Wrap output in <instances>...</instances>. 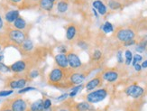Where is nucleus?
I'll use <instances>...</instances> for the list:
<instances>
[{
  "mask_svg": "<svg viewBox=\"0 0 147 111\" xmlns=\"http://www.w3.org/2000/svg\"><path fill=\"white\" fill-rule=\"evenodd\" d=\"M141 67H142V69H146V68H147V60H145V61H144V62H142Z\"/></svg>",
  "mask_w": 147,
  "mask_h": 111,
  "instance_id": "nucleus-44",
  "label": "nucleus"
},
{
  "mask_svg": "<svg viewBox=\"0 0 147 111\" xmlns=\"http://www.w3.org/2000/svg\"><path fill=\"white\" fill-rule=\"evenodd\" d=\"M92 10H93V13H94V15H95V16H96V17H97V18H98V12H97V10H96L95 8H93Z\"/></svg>",
  "mask_w": 147,
  "mask_h": 111,
  "instance_id": "nucleus-47",
  "label": "nucleus"
},
{
  "mask_svg": "<svg viewBox=\"0 0 147 111\" xmlns=\"http://www.w3.org/2000/svg\"><path fill=\"white\" fill-rule=\"evenodd\" d=\"M0 111H13L11 109V107H10V104H4L3 107L0 109Z\"/></svg>",
  "mask_w": 147,
  "mask_h": 111,
  "instance_id": "nucleus-36",
  "label": "nucleus"
},
{
  "mask_svg": "<svg viewBox=\"0 0 147 111\" xmlns=\"http://www.w3.org/2000/svg\"><path fill=\"white\" fill-rule=\"evenodd\" d=\"M92 107L91 105L87 101L84 102H79L74 105V110L75 111H88L91 110Z\"/></svg>",
  "mask_w": 147,
  "mask_h": 111,
  "instance_id": "nucleus-18",
  "label": "nucleus"
},
{
  "mask_svg": "<svg viewBox=\"0 0 147 111\" xmlns=\"http://www.w3.org/2000/svg\"><path fill=\"white\" fill-rule=\"evenodd\" d=\"M134 67H135V70L136 71H140L142 70V67H141V65H140L139 63H136V65H134Z\"/></svg>",
  "mask_w": 147,
  "mask_h": 111,
  "instance_id": "nucleus-43",
  "label": "nucleus"
},
{
  "mask_svg": "<svg viewBox=\"0 0 147 111\" xmlns=\"http://www.w3.org/2000/svg\"><path fill=\"white\" fill-rule=\"evenodd\" d=\"M79 45H80V48L84 49V50L88 49V45H87V43H84V42H80V43H79Z\"/></svg>",
  "mask_w": 147,
  "mask_h": 111,
  "instance_id": "nucleus-40",
  "label": "nucleus"
},
{
  "mask_svg": "<svg viewBox=\"0 0 147 111\" xmlns=\"http://www.w3.org/2000/svg\"><path fill=\"white\" fill-rule=\"evenodd\" d=\"M0 51H1V45H0Z\"/></svg>",
  "mask_w": 147,
  "mask_h": 111,
  "instance_id": "nucleus-50",
  "label": "nucleus"
},
{
  "mask_svg": "<svg viewBox=\"0 0 147 111\" xmlns=\"http://www.w3.org/2000/svg\"><path fill=\"white\" fill-rule=\"evenodd\" d=\"M55 62L57 64L58 68L63 69V70H67L69 67V63H68V59H67V54H63V53H58L55 55L54 57Z\"/></svg>",
  "mask_w": 147,
  "mask_h": 111,
  "instance_id": "nucleus-12",
  "label": "nucleus"
},
{
  "mask_svg": "<svg viewBox=\"0 0 147 111\" xmlns=\"http://www.w3.org/2000/svg\"><path fill=\"white\" fill-rule=\"evenodd\" d=\"M10 107L13 111H27L28 104L22 97H16L10 101Z\"/></svg>",
  "mask_w": 147,
  "mask_h": 111,
  "instance_id": "nucleus-6",
  "label": "nucleus"
},
{
  "mask_svg": "<svg viewBox=\"0 0 147 111\" xmlns=\"http://www.w3.org/2000/svg\"><path fill=\"white\" fill-rule=\"evenodd\" d=\"M125 94L133 99H139L144 93V89L137 84H132L125 89Z\"/></svg>",
  "mask_w": 147,
  "mask_h": 111,
  "instance_id": "nucleus-5",
  "label": "nucleus"
},
{
  "mask_svg": "<svg viewBox=\"0 0 147 111\" xmlns=\"http://www.w3.org/2000/svg\"><path fill=\"white\" fill-rule=\"evenodd\" d=\"M102 30H103L106 34H109V32L114 31V26L110 22H106L103 26H102Z\"/></svg>",
  "mask_w": 147,
  "mask_h": 111,
  "instance_id": "nucleus-25",
  "label": "nucleus"
},
{
  "mask_svg": "<svg viewBox=\"0 0 147 111\" xmlns=\"http://www.w3.org/2000/svg\"><path fill=\"white\" fill-rule=\"evenodd\" d=\"M102 77L101 76H97L93 78L92 80L89 81L86 85H85V89L88 91H92L93 89H95L96 88H98V86H100L102 83Z\"/></svg>",
  "mask_w": 147,
  "mask_h": 111,
  "instance_id": "nucleus-13",
  "label": "nucleus"
},
{
  "mask_svg": "<svg viewBox=\"0 0 147 111\" xmlns=\"http://www.w3.org/2000/svg\"><path fill=\"white\" fill-rule=\"evenodd\" d=\"M101 57H102V53H101V51H99V50H96L93 53V54H92V59H93V61H95V62L99 61L101 59Z\"/></svg>",
  "mask_w": 147,
  "mask_h": 111,
  "instance_id": "nucleus-27",
  "label": "nucleus"
},
{
  "mask_svg": "<svg viewBox=\"0 0 147 111\" xmlns=\"http://www.w3.org/2000/svg\"><path fill=\"white\" fill-rule=\"evenodd\" d=\"M11 71L10 70V66H7V65L4 64L3 62H0V72L1 73H7Z\"/></svg>",
  "mask_w": 147,
  "mask_h": 111,
  "instance_id": "nucleus-28",
  "label": "nucleus"
},
{
  "mask_svg": "<svg viewBox=\"0 0 147 111\" xmlns=\"http://www.w3.org/2000/svg\"><path fill=\"white\" fill-rule=\"evenodd\" d=\"M4 26V23H3V19L1 17V16H0V30H1Z\"/></svg>",
  "mask_w": 147,
  "mask_h": 111,
  "instance_id": "nucleus-45",
  "label": "nucleus"
},
{
  "mask_svg": "<svg viewBox=\"0 0 147 111\" xmlns=\"http://www.w3.org/2000/svg\"><path fill=\"white\" fill-rule=\"evenodd\" d=\"M51 1H52L53 3H54V2H55V0H51Z\"/></svg>",
  "mask_w": 147,
  "mask_h": 111,
  "instance_id": "nucleus-49",
  "label": "nucleus"
},
{
  "mask_svg": "<svg viewBox=\"0 0 147 111\" xmlns=\"http://www.w3.org/2000/svg\"><path fill=\"white\" fill-rule=\"evenodd\" d=\"M125 64L126 65H130L132 63L133 61V53L132 51L129 50H126L125 53Z\"/></svg>",
  "mask_w": 147,
  "mask_h": 111,
  "instance_id": "nucleus-26",
  "label": "nucleus"
},
{
  "mask_svg": "<svg viewBox=\"0 0 147 111\" xmlns=\"http://www.w3.org/2000/svg\"><path fill=\"white\" fill-rule=\"evenodd\" d=\"M143 61V57L140 54H135V56H133V61H132V64L136 65V63H138L139 62Z\"/></svg>",
  "mask_w": 147,
  "mask_h": 111,
  "instance_id": "nucleus-30",
  "label": "nucleus"
},
{
  "mask_svg": "<svg viewBox=\"0 0 147 111\" xmlns=\"http://www.w3.org/2000/svg\"><path fill=\"white\" fill-rule=\"evenodd\" d=\"M27 81H28V80L26 79V78H17V79H12L7 82L6 87H8L12 89H21L25 87Z\"/></svg>",
  "mask_w": 147,
  "mask_h": 111,
  "instance_id": "nucleus-8",
  "label": "nucleus"
},
{
  "mask_svg": "<svg viewBox=\"0 0 147 111\" xmlns=\"http://www.w3.org/2000/svg\"><path fill=\"white\" fill-rule=\"evenodd\" d=\"M67 59H68L69 66L73 70H78L82 66V62L80 61V57L75 53H72V51L69 53L67 54Z\"/></svg>",
  "mask_w": 147,
  "mask_h": 111,
  "instance_id": "nucleus-7",
  "label": "nucleus"
},
{
  "mask_svg": "<svg viewBox=\"0 0 147 111\" xmlns=\"http://www.w3.org/2000/svg\"><path fill=\"white\" fill-rule=\"evenodd\" d=\"M53 111H69V108L66 107L65 105H61L59 107H56L53 108Z\"/></svg>",
  "mask_w": 147,
  "mask_h": 111,
  "instance_id": "nucleus-34",
  "label": "nucleus"
},
{
  "mask_svg": "<svg viewBox=\"0 0 147 111\" xmlns=\"http://www.w3.org/2000/svg\"><path fill=\"white\" fill-rule=\"evenodd\" d=\"M39 71H38L37 70H32L30 72H29V74H28V77H29V79L30 80H34V79H35V78H37L38 76H39Z\"/></svg>",
  "mask_w": 147,
  "mask_h": 111,
  "instance_id": "nucleus-29",
  "label": "nucleus"
},
{
  "mask_svg": "<svg viewBox=\"0 0 147 111\" xmlns=\"http://www.w3.org/2000/svg\"><path fill=\"white\" fill-rule=\"evenodd\" d=\"M39 5L42 9L50 12V11L53 10L54 5L52 1H51V0H41V1L39 2Z\"/></svg>",
  "mask_w": 147,
  "mask_h": 111,
  "instance_id": "nucleus-20",
  "label": "nucleus"
},
{
  "mask_svg": "<svg viewBox=\"0 0 147 111\" xmlns=\"http://www.w3.org/2000/svg\"><path fill=\"white\" fill-rule=\"evenodd\" d=\"M20 49L22 53H30L34 49V43L30 39H25V41L20 45Z\"/></svg>",
  "mask_w": 147,
  "mask_h": 111,
  "instance_id": "nucleus-17",
  "label": "nucleus"
},
{
  "mask_svg": "<svg viewBox=\"0 0 147 111\" xmlns=\"http://www.w3.org/2000/svg\"><path fill=\"white\" fill-rule=\"evenodd\" d=\"M69 74L67 73L66 70H63L61 68H54L48 76L49 82L56 87H62L64 86L66 82H69ZM71 85V83H69Z\"/></svg>",
  "mask_w": 147,
  "mask_h": 111,
  "instance_id": "nucleus-1",
  "label": "nucleus"
},
{
  "mask_svg": "<svg viewBox=\"0 0 147 111\" xmlns=\"http://www.w3.org/2000/svg\"><path fill=\"white\" fill-rule=\"evenodd\" d=\"M86 79V75L84 73L81 72H78V71H75V72H71L69 76V81L71 83V85H74V86H77V85H80L82 84V82L85 81Z\"/></svg>",
  "mask_w": 147,
  "mask_h": 111,
  "instance_id": "nucleus-10",
  "label": "nucleus"
},
{
  "mask_svg": "<svg viewBox=\"0 0 147 111\" xmlns=\"http://www.w3.org/2000/svg\"><path fill=\"white\" fill-rule=\"evenodd\" d=\"M135 37H136V32H134L132 29H129V28L120 29L117 32V40L122 42V43H126L128 41L134 40V38Z\"/></svg>",
  "mask_w": 147,
  "mask_h": 111,
  "instance_id": "nucleus-4",
  "label": "nucleus"
},
{
  "mask_svg": "<svg viewBox=\"0 0 147 111\" xmlns=\"http://www.w3.org/2000/svg\"><path fill=\"white\" fill-rule=\"evenodd\" d=\"M93 8L97 10V12L101 16H105L107 13V5L101 1V0H95L92 3Z\"/></svg>",
  "mask_w": 147,
  "mask_h": 111,
  "instance_id": "nucleus-14",
  "label": "nucleus"
},
{
  "mask_svg": "<svg viewBox=\"0 0 147 111\" xmlns=\"http://www.w3.org/2000/svg\"><path fill=\"white\" fill-rule=\"evenodd\" d=\"M117 62L119 63H123L124 62V59H123V54H122V51H118L117 53Z\"/></svg>",
  "mask_w": 147,
  "mask_h": 111,
  "instance_id": "nucleus-35",
  "label": "nucleus"
},
{
  "mask_svg": "<svg viewBox=\"0 0 147 111\" xmlns=\"http://www.w3.org/2000/svg\"><path fill=\"white\" fill-rule=\"evenodd\" d=\"M19 16H20V14H19L18 10H10L5 14V19L7 23L12 24V23H14Z\"/></svg>",
  "mask_w": 147,
  "mask_h": 111,
  "instance_id": "nucleus-15",
  "label": "nucleus"
},
{
  "mask_svg": "<svg viewBox=\"0 0 147 111\" xmlns=\"http://www.w3.org/2000/svg\"><path fill=\"white\" fill-rule=\"evenodd\" d=\"M68 8H69V5L64 0H61V1H59L58 4H57V10H58L59 13H61V14L67 12Z\"/></svg>",
  "mask_w": 147,
  "mask_h": 111,
  "instance_id": "nucleus-22",
  "label": "nucleus"
},
{
  "mask_svg": "<svg viewBox=\"0 0 147 111\" xmlns=\"http://www.w3.org/2000/svg\"><path fill=\"white\" fill-rule=\"evenodd\" d=\"M58 51H59V53H63V54H65V53H67V49H66V47L64 46V45H62V46H59Z\"/></svg>",
  "mask_w": 147,
  "mask_h": 111,
  "instance_id": "nucleus-37",
  "label": "nucleus"
},
{
  "mask_svg": "<svg viewBox=\"0 0 147 111\" xmlns=\"http://www.w3.org/2000/svg\"><path fill=\"white\" fill-rule=\"evenodd\" d=\"M35 88L34 87H26V88H23L21 89L20 90L18 91L19 94H23V93H25V92H28V91H31V90H34Z\"/></svg>",
  "mask_w": 147,
  "mask_h": 111,
  "instance_id": "nucleus-33",
  "label": "nucleus"
},
{
  "mask_svg": "<svg viewBox=\"0 0 147 111\" xmlns=\"http://www.w3.org/2000/svg\"><path fill=\"white\" fill-rule=\"evenodd\" d=\"M41 0H24V3H26V4H29V3H39Z\"/></svg>",
  "mask_w": 147,
  "mask_h": 111,
  "instance_id": "nucleus-42",
  "label": "nucleus"
},
{
  "mask_svg": "<svg viewBox=\"0 0 147 111\" xmlns=\"http://www.w3.org/2000/svg\"><path fill=\"white\" fill-rule=\"evenodd\" d=\"M107 5H108V7L112 10H117L119 8H121V4L117 1V0H109V1L107 2Z\"/></svg>",
  "mask_w": 147,
  "mask_h": 111,
  "instance_id": "nucleus-23",
  "label": "nucleus"
},
{
  "mask_svg": "<svg viewBox=\"0 0 147 111\" xmlns=\"http://www.w3.org/2000/svg\"><path fill=\"white\" fill-rule=\"evenodd\" d=\"M13 26H14L15 29L24 31L25 28H26V26H27V23H26V21H25L23 17L19 16L16 19V20L14 23H13Z\"/></svg>",
  "mask_w": 147,
  "mask_h": 111,
  "instance_id": "nucleus-16",
  "label": "nucleus"
},
{
  "mask_svg": "<svg viewBox=\"0 0 147 111\" xmlns=\"http://www.w3.org/2000/svg\"><path fill=\"white\" fill-rule=\"evenodd\" d=\"M5 36H6V40H7L9 43L17 45V46H20L25 41V39H26V35L24 34V31L17 30L15 28L6 31Z\"/></svg>",
  "mask_w": 147,
  "mask_h": 111,
  "instance_id": "nucleus-2",
  "label": "nucleus"
},
{
  "mask_svg": "<svg viewBox=\"0 0 147 111\" xmlns=\"http://www.w3.org/2000/svg\"><path fill=\"white\" fill-rule=\"evenodd\" d=\"M10 3H13V4H16V5H18V4H22L24 3V0H8Z\"/></svg>",
  "mask_w": 147,
  "mask_h": 111,
  "instance_id": "nucleus-41",
  "label": "nucleus"
},
{
  "mask_svg": "<svg viewBox=\"0 0 147 111\" xmlns=\"http://www.w3.org/2000/svg\"><path fill=\"white\" fill-rule=\"evenodd\" d=\"M13 92H14V90L13 89H9V90H2L0 91V97H7L9 95H11Z\"/></svg>",
  "mask_w": 147,
  "mask_h": 111,
  "instance_id": "nucleus-32",
  "label": "nucleus"
},
{
  "mask_svg": "<svg viewBox=\"0 0 147 111\" xmlns=\"http://www.w3.org/2000/svg\"><path fill=\"white\" fill-rule=\"evenodd\" d=\"M77 35V28L75 25L69 24L66 30V38L68 41H72Z\"/></svg>",
  "mask_w": 147,
  "mask_h": 111,
  "instance_id": "nucleus-19",
  "label": "nucleus"
},
{
  "mask_svg": "<svg viewBox=\"0 0 147 111\" xmlns=\"http://www.w3.org/2000/svg\"><path fill=\"white\" fill-rule=\"evenodd\" d=\"M43 109V99H38L31 104L29 111H42Z\"/></svg>",
  "mask_w": 147,
  "mask_h": 111,
  "instance_id": "nucleus-21",
  "label": "nucleus"
},
{
  "mask_svg": "<svg viewBox=\"0 0 147 111\" xmlns=\"http://www.w3.org/2000/svg\"><path fill=\"white\" fill-rule=\"evenodd\" d=\"M28 68L27 62L24 60H20L17 61L15 63H13L10 66V70L12 72L14 73H22L24 71H25Z\"/></svg>",
  "mask_w": 147,
  "mask_h": 111,
  "instance_id": "nucleus-9",
  "label": "nucleus"
},
{
  "mask_svg": "<svg viewBox=\"0 0 147 111\" xmlns=\"http://www.w3.org/2000/svg\"><path fill=\"white\" fill-rule=\"evenodd\" d=\"M3 60H4V56L3 55H0V62H2Z\"/></svg>",
  "mask_w": 147,
  "mask_h": 111,
  "instance_id": "nucleus-48",
  "label": "nucleus"
},
{
  "mask_svg": "<svg viewBox=\"0 0 147 111\" xmlns=\"http://www.w3.org/2000/svg\"><path fill=\"white\" fill-rule=\"evenodd\" d=\"M42 111H53V108H43Z\"/></svg>",
  "mask_w": 147,
  "mask_h": 111,
  "instance_id": "nucleus-46",
  "label": "nucleus"
},
{
  "mask_svg": "<svg viewBox=\"0 0 147 111\" xmlns=\"http://www.w3.org/2000/svg\"><path fill=\"white\" fill-rule=\"evenodd\" d=\"M83 88H84V86H83L82 84L77 85V86H75V87H73L71 89V92H69V96L71 97H74L77 94H78V92H80V91L81 90V89H83Z\"/></svg>",
  "mask_w": 147,
  "mask_h": 111,
  "instance_id": "nucleus-24",
  "label": "nucleus"
},
{
  "mask_svg": "<svg viewBox=\"0 0 147 111\" xmlns=\"http://www.w3.org/2000/svg\"><path fill=\"white\" fill-rule=\"evenodd\" d=\"M107 89H98L97 90L90 91L87 96H86V101L89 104H95L101 102L104 100L107 97Z\"/></svg>",
  "mask_w": 147,
  "mask_h": 111,
  "instance_id": "nucleus-3",
  "label": "nucleus"
},
{
  "mask_svg": "<svg viewBox=\"0 0 147 111\" xmlns=\"http://www.w3.org/2000/svg\"><path fill=\"white\" fill-rule=\"evenodd\" d=\"M68 96H69V94L68 93H65V94H62L61 96H60L58 99H57V100H59V101H61V100H64L65 99H67L68 97Z\"/></svg>",
  "mask_w": 147,
  "mask_h": 111,
  "instance_id": "nucleus-39",
  "label": "nucleus"
},
{
  "mask_svg": "<svg viewBox=\"0 0 147 111\" xmlns=\"http://www.w3.org/2000/svg\"><path fill=\"white\" fill-rule=\"evenodd\" d=\"M52 108V100L50 99H43V108Z\"/></svg>",
  "mask_w": 147,
  "mask_h": 111,
  "instance_id": "nucleus-31",
  "label": "nucleus"
},
{
  "mask_svg": "<svg viewBox=\"0 0 147 111\" xmlns=\"http://www.w3.org/2000/svg\"><path fill=\"white\" fill-rule=\"evenodd\" d=\"M101 77H102V79L107 82H115L118 80L119 74L117 71L115 70H108L104 71Z\"/></svg>",
  "mask_w": 147,
  "mask_h": 111,
  "instance_id": "nucleus-11",
  "label": "nucleus"
},
{
  "mask_svg": "<svg viewBox=\"0 0 147 111\" xmlns=\"http://www.w3.org/2000/svg\"><path fill=\"white\" fill-rule=\"evenodd\" d=\"M125 44V46H131V45H134V44H136V41H135V39L134 40H131V41H128V42H126V43H124Z\"/></svg>",
  "mask_w": 147,
  "mask_h": 111,
  "instance_id": "nucleus-38",
  "label": "nucleus"
}]
</instances>
